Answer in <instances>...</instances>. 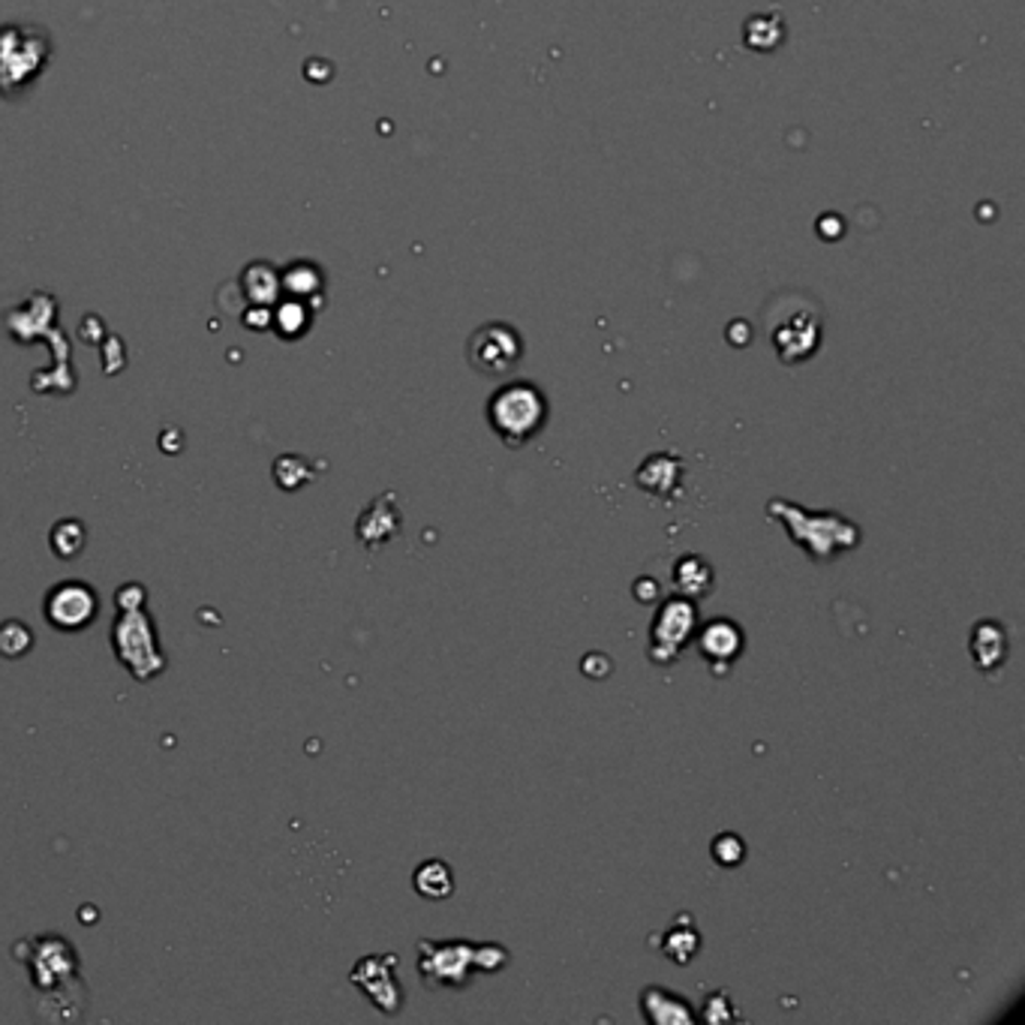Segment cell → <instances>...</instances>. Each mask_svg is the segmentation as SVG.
Segmentation results:
<instances>
[{"label":"cell","instance_id":"cell-12","mask_svg":"<svg viewBox=\"0 0 1025 1025\" xmlns=\"http://www.w3.org/2000/svg\"><path fill=\"white\" fill-rule=\"evenodd\" d=\"M698 650L710 662V668H728L743 652V628L737 626L734 620H724V616L710 620L707 626L700 628Z\"/></svg>","mask_w":1025,"mask_h":1025},{"label":"cell","instance_id":"cell-21","mask_svg":"<svg viewBox=\"0 0 1025 1025\" xmlns=\"http://www.w3.org/2000/svg\"><path fill=\"white\" fill-rule=\"evenodd\" d=\"M740 1011H737V1004L728 995V989H719V992H710L707 999H704V1008H700V1020L710 1025H722L737 1020Z\"/></svg>","mask_w":1025,"mask_h":1025},{"label":"cell","instance_id":"cell-23","mask_svg":"<svg viewBox=\"0 0 1025 1025\" xmlns=\"http://www.w3.org/2000/svg\"><path fill=\"white\" fill-rule=\"evenodd\" d=\"M148 599V592L142 584H127L118 590L115 596V604H118V611H142V602Z\"/></svg>","mask_w":1025,"mask_h":1025},{"label":"cell","instance_id":"cell-1","mask_svg":"<svg viewBox=\"0 0 1025 1025\" xmlns=\"http://www.w3.org/2000/svg\"><path fill=\"white\" fill-rule=\"evenodd\" d=\"M767 518L785 527L791 542L812 559V563H830L839 554H848L860 544V527L855 520L843 518L836 511H806L788 499H770Z\"/></svg>","mask_w":1025,"mask_h":1025},{"label":"cell","instance_id":"cell-25","mask_svg":"<svg viewBox=\"0 0 1025 1025\" xmlns=\"http://www.w3.org/2000/svg\"><path fill=\"white\" fill-rule=\"evenodd\" d=\"M656 596H659V584L652 578H644L635 584V599H638V602H652Z\"/></svg>","mask_w":1025,"mask_h":1025},{"label":"cell","instance_id":"cell-14","mask_svg":"<svg viewBox=\"0 0 1025 1025\" xmlns=\"http://www.w3.org/2000/svg\"><path fill=\"white\" fill-rule=\"evenodd\" d=\"M971 659L980 671H995L1008 659V632L992 620L971 628Z\"/></svg>","mask_w":1025,"mask_h":1025},{"label":"cell","instance_id":"cell-16","mask_svg":"<svg viewBox=\"0 0 1025 1025\" xmlns=\"http://www.w3.org/2000/svg\"><path fill=\"white\" fill-rule=\"evenodd\" d=\"M700 951V932L695 929L692 915H676L674 927L664 929L662 953L676 965H688Z\"/></svg>","mask_w":1025,"mask_h":1025},{"label":"cell","instance_id":"cell-15","mask_svg":"<svg viewBox=\"0 0 1025 1025\" xmlns=\"http://www.w3.org/2000/svg\"><path fill=\"white\" fill-rule=\"evenodd\" d=\"M712 584H716V572L712 566L698 554L680 556L674 563V590L676 596H686V599H704L710 596Z\"/></svg>","mask_w":1025,"mask_h":1025},{"label":"cell","instance_id":"cell-17","mask_svg":"<svg viewBox=\"0 0 1025 1025\" xmlns=\"http://www.w3.org/2000/svg\"><path fill=\"white\" fill-rule=\"evenodd\" d=\"M412 884H415L419 896L439 903V899H448L455 893V872L443 860H424L422 867L415 869Z\"/></svg>","mask_w":1025,"mask_h":1025},{"label":"cell","instance_id":"cell-13","mask_svg":"<svg viewBox=\"0 0 1025 1025\" xmlns=\"http://www.w3.org/2000/svg\"><path fill=\"white\" fill-rule=\"evenodd\" d=\"M640 1013L650 1025H692L695 1011L686 999L674 995L671 989L647 987L640 992Z\"/></svg>","mask_w":1025,"mask_h":1025},{"label":"cell","instance_id":"cell-8","mask_svg":"<svg viewBox=\"0 0 1025 1025\" xmlns=\"http://www.w3.org/2000/svg\"><path fill=\"white\" fill-rule=\"evenodd\" d=\"M350 980L362 989L364 999L388 1016L403 1008V987L398 983V956L394 953L362 956L352 968Z\"/></svg>","mask_w":1025,"mask_h":1025},{"label":"cell","instance_id":"cell-19","mask_svg":"<svg viewBox=\"0 0 1025 1025\" xmlns=\"http://www.w3.org/2000/svg\"><path fill=\"white\" fill-rule=\"evenodd\" d=\"M34 647V632L19 620H10L0 626V656L3 659H22Z\"/></svg>","mask_w":1025,"mask_h":1025},{"label":"cell","instance_id":"cell-20","mask_svg":"<svg viewBox=\"0 0 1025 1025\" xmlns=\"http://www.w3.org/2000/svg\"><path fill=\"white\" fill-rule=\"evenodd\" d=\"M274 479H278V484L283 491H298L302 484L314 482V470H310L302 458L286 455V458H280L278 463H274Z\"/></svg>","mask_w":1025,"mask_h":1025},{"label":"cell","instance_id":"cell-7","mask_svg":"<svg viewBox=\"0 0 1025 1025\" xmlns=\"http://www.w3.org/2000/svg\"><path fill=\"white\" fill-rule=\"evenodd\" d=\"M523 358V340L511 326L506 322H487V326L475 328L467 340V362L475 374L491 376H508Z\"/></svg>","mask_w":1025,"mask_h":1025},{"label":"cell","instance_id":"cell-4","mask_svg":"<svg viewBox=\"0 0 1025 1025\" xmlns=\"http://www.w3.org/2000/svg\"><path fill=\"white\" fill-rule=\"evenodd\" d=\"M779 302L785 310L770 319V338L782 364H800L815 355L821 343V310L812 298L788 292Z\"/></svg>","mask_w":1025,"mask_h":1025},{"label":"cell","instance_id":"cell-9","mask_svg":"<svg viewBox=\"0 0 1025 1025\" xmlns=\"http://www.w3.org/2000/svg\"><path fill=\"white\" fill-rule=\"evenodd\" d=\"M99 614V599L85 580H63L46 596V620L61 632H82Z\"/></svg>","mask_w":1025,"mask_h":1025},{"label":"cell","instance_id":"cell-3","mask_svg":"<svg viewBox=\"0 0 1025 1025\" xmlns=\"http://www.w3.org/2000/svg\"><path fill=\"white\" fill-rule=\"evenodd\" d=\"M487 422L508 448H523L547 422V398L532 382H506L487 400Z\"/></svg>","mask_w":1025,"mask_h":1025},{"label":"cell","instance_id":"cell-5","mask_svg":"<svg viewBox=\"0 0 1025 1025\" xmlns=\"http://www.w3.org/2000/svg\"><path fill=\"white\" fill-rule=\"evenodd\" d=\"M111 644H115V656L121 659V664H127V671L136 680H151V676L163 674L166 656L160 652L154 626L142 611H121V616L111 626Z\"/></svg>","mask_w":1025,"mask_h":1025},{"label":"cell","instance_id":"cell-10","mask_svg":"<svg viewBox=\"0 0 1025 1025\" xmlns=\"http://www.w3.org/2000/svg\"><path fill=\"white\" fill-rule=\"evenodd\" d=\"M683 475H686V463L683 458H676L671 451H659L644 460L635 472V484H638L644 494H650L652 499H662L671 503L680 487H683Z\"/></svg>","mask_w":1025,"mask_h":1025},{"label":"cell","instance_id":"cell-11","mask_svg":"<svg viewBox=\"0 0 1025 1025\" xmlns=\"http://www.w3.org/2000/svg\"><path fill=\"white\" fill-rule=\"evenodd\" d=\"M400 532V508H398V496L394 494H382L376 496L370 506L364 508L362 518H358V527H355V535H358V542L364 547H382L386 542H391L394 535Z\"/></svg>","mask_w":1025,"mask_h":1025},{"label":"cell","instance_id":"cell-22","mask_svg":"<svg viewBox=\"0 0 1025 1025\" xmlns=\"http://www.w3.org/2000/svg\"><path fill=\"white\" fill-rule=\"evenodd\" d=\"M712 860L719 863V867H740L743 863V857H746V843L737 836V833H719L710 845Z\"/></svg>","mask_w":1025,"mask_h":1025},{"label":"cell","instance_id":"cell-6","mask_svg":"<svg viewBox=\"0 0 1025 1025\" xmlns=\"http://www.w3.org/2000/svg\"><path fill=\"white\" fill-rule=\"evenodd\" d=\"M698 628V608L686 596H671L659 604V611L650 623V656L652 664H674L680 652L686 650L688 640L695 638Z\"/></svg>","mask_w":1025,"mask_h":1025},{"label":"cell","instance_id":"cell-2","mask_svg":"<svg viewBox=\"0 0 1025 1025\" xmlns=\"http://www.w3.org/2000/svg\"><path fill=\"white\" fill-rule=\"evenodd\" d=\"M508 963L503 944L484 941H419V975L427 987L460 989L472 980V971H499Z\"/></svg>","mask_w":1025,"mask_h":1025},{"label":"cell","instance_id":"cell-24","mask_svg":"<svg viewBox=\"0 0 1025 1025\" xmlns=\"http://www.w3.org/2000/svg\"><path fill=\"white\" fill-rule=\"evenodd\" d=\"M584 674L587 676H608L611 674V659L602 652H592L584 659Z\"/></svg>","mask_w":1025,"mask_h":1025},{"label":"cell","instance_id":"cell-18","mask_svg":"<svg viewBox=\"0 0 1025 1025\" xmlns=\"http://www.w3.org/2000/svg\"><path fill=\"white\" fill-rule=\"evenodd\" d=\"M51 551L61 556V559H73L85 551L87 542V530L82 520L75 518H63L61 523H55V530L49 535Z\"/></svg>","mask_w":1025,"mask_h":1025}]
</instances>
